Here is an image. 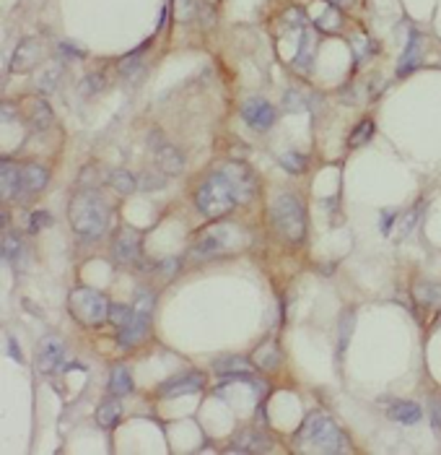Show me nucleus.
<instances>
[{
    "label": "nucleus",
    "mask_w": 441,
    "mask_h": 455,
    "mask_svg": "<svg viewBox=\"0 0 441 455\" xmlns=\"http://www.w3.org/2000/svg\"><path fill=\"white\" fill-rule=\"evenodd\" d=\"M246 245L244 229H239L234 224H216L211 229H205L197 242L192 245V258L205 260L216 258V255H226V252H237L239 248Z\"/></svg>",
    "instance_id": "2"
},
{
    "label": "nucleus",
    "mask_w": 441,
    "mask_h": 455,
    "mask_svg": "<svg viewBox=\"0 0 441 455\" xmlns=\"http://www.w3.org/2000/svg\"><path fill=\"white\" fill-rule=\"evenodd\" d=\"M153 305H156V300H153V294L148 292V289H140V292L136 294L133 309H136V312H140V315H151V312H153Z\"/></svg>",
    "instance_id": "31"
},
{
    "label": "nucleus",
    "mask_w": 441,
    "mask_h": 455,
    "mask_svg": "<svg viewBox=\"0 0 441 455\" xmlns=\"http://www.w3.org/2000/svg\"><path fill=\"white\" fill-rule=\"evenodd\" d=\"M272 222L289 242H301L306 237L304 203L294 196H278L272 200Z\"/></svg>",
    "instance_id": "5"
},
{
    "label": "nucleus",
    "mask_w": 441,
    "mask_h": 455,
    "mask_svg": "<svg viewBox=\"0 0 441 455\" xmlns=\"http://www.w3.org/2000/svg\"><path fill=\"white\" fill-rule=\"evenodd\" d=\"M50 222H52V216L47 214V211H34V214L29 216V232H39V229L47 226Z\"/></svg>",
    "instance_id": "39"
},
{
    "label": "nucleus",
    "mask_w": 441,
    "mask_h": 455,
    "mask_svg": "<svg viewBox=\"0 0 441 455\" xmlns=\"http://www.w3.org/2000/svg\"><path fill=\"white\" fill-rule=\"evenodd\" d=\"M218 172L229 180V185L234 188V193H237L239 203H246L249 198L255 196V190H257L255 174L249 172L244 164H226V167L218 169Z\"/></svg>",
    "instance_id": "7"
},
{
    "label": "nucleus",
    "mask_w": 441,
    "mask_h": 455,
    "mask_svg": "<svg viewBox=\"0 0 441 455\" xmlns=\"http://www.w3.org/2000/svg\"><path fill=\"white\" fill-rule=\"evenodd\" d=\"M110 185L125 196V193H133L138 188V180L130 172H125V169H114V172H110Z\"/></svg>",
    "instance_id": "24"
},
{
    "label": "nucleus",
    "mask_w": 441,
    "mask_h": 455,
    "mask_svg": "<svg viewBox=\"0 0 441 455\" xmlns=\"http://www.w3.org/2000/svg\"><path fill=\"white\" fill-rule=\"evenodd\" d=\"M421 47H423V39H421V34H418V32H410V44H407V50H405V55H402L400 68H397L400 76L410 73V70L421 63Z\"/></svg>",
    "instance_id": "18"
},
{
    "label": "nucleus",
    "mask_w": 441,
    "mask_h": 455,
    "mask_svg": "<svg viewBox=\"0 0 441 455\" xmlns=\"http://www.w3.org/2000/svg\"><path fill=\"white\" fill-rule=\"evenodd\" d=\"M203 375L197 372H190V375H182V378H174L169 383L162 385V395L164 398H177V395H190V393H197L203 387Z\"/></svg>",
    "instance_id": "12"
},
{
    "label": "nucleus",
    "mask_w": 441,
    "mask_h": 455,
    "mask_svg": "<svg viewBox=\"0 0 441 455\" xmlns=\"http://www.w3.org/2000/svg\"><path fill=\"white\" fill-rule=\"evenodd\" d=\"M143 185H145V190H156V188H162L164 185V180H159V177H143Z\"/></svg>",
    "instance_id": "42"
},
{
    "label": "nucleus",
    "mask_w": 441,
    "mask_h": 455,
    "mask_svg": "<svg viewBox=\"0 0 441 455\" xmlns=\"http://www.w3.org/2000/svg\"><path fill=\"white\" fill-rule=\"evenodd\" d=\"M102 89H104V76L102 73H91V76L84 78V84H81V94L93 96V94H99Z\"/></svg>",
    "instance_id": "33"
},
{
    "label": "nucleus",
    "mask_w": 441,
    "mask_h": 455,
    "mask_svg": "<svg viewBox=\"0 0 441 455\" xmlns=\"http://www.w3.org/2000/svg\"><path fill=\"white\" fill-rule=\"evenodd\" d=\"M148 44H151V42H145L140 50H136L133 55H128V58H122V63H119V73H122V76H130V73H136L138 65H140V60H143V52L148 50Z\"/></svg>",
    "instance_id": "30"
},
{
    "label": "nucleus",
    "mask_w": 441,
    "mask_h": 455,
    "mask_svg": "<svg viewBox=\"0 0 441 455\" xmlns=\"http://www.w3.org/2000/svg\"><path fill=\"white\" fill-rule=\"evenodd\" d=\"M32 122H34L37 130H44L52 125V110L47 102H34L32 107Z\"/></svg>",
    "instance_id": "27"
},
{
    "label": "nucleus",
    "mask_w": 441,
    "mask_h": 455,
    "mask_svg": "<svg viewBox=\"0 0 441 455\" xmlns=\"http://www.w3.org/2000/svg\"><path fill=\"white\" fill-rule=\"evenodd\" d=\"M174 16L179 21H190L195 16V0H174Z\"/></svg>",
    "instance_id": "35"
},
{
    "label": "nucleus",
    "mask_w": 441,
    "mask_h": 455,
    "mask_svg": "<svg viewBox=\"0 0 441 455\" xmlns=\"http://www.w3.org/2000/svg\"><path fill=\"white\" fill-rule=\"evenodd\" d=\"M8 349H11V357H13L16 361H21V354H18V346H16V341H13V338L8 341Z\"/></svg>",
    "instance_id": "45"
},
{
    "label": "nucleus",
    "mask_w": 441,
    "mask_h": 455,
    "mask_svg": "<svg viewBox=\"0 0 441 455\" xmlns=\"http://www.w3.org/2000/svg\"><path fill=\"white\" fill-rule=\"evenodd\" d=\"M130 318H133V307H125V305H112L110 307V320L114 326H128Z\"/></svg>",
    "instance_id": "34"
},
{
    "label": "nucleus",
    "mask_w": 441,
    "mask_h": 455,
    "mask_svg": "<svg viewBox=\"0 0 441 455\" xmlns=\"http://www.w3.org/2000/svg\"><path fill=\"white\" fill-rule=\"evenodd\" d=\"M350 331H353V315H345L343 318V323H340V349L338 352L343 354L345 352V346H348V341H350Z\"/></svg>",
    "instance_id": "37"
},
{
    "label": "nucleus",
    "mask_w": 441,
    "mask_h": 455,
    "mask_svg": "<svg viewBox=\"0 0 441 455\" xmlns=\"http://www.w3.org/2000/svg\"><path fill=\"white\" fill-rule=\"evenodd\" d=\"M39 60V42L37 39H24L18 44L13 58H11V70L13 73H26L34 68V63Z\"/></svg>",
    "instance_id": "13"
},
{
    "label": "nucleus",
    "mask_w": 441,
    "mask_h": 455,
    "mask_svg": "<svg viewBox=\"0 0 441 455\" xmlns=\"http://www.w3.org/2000/svg\"><path fill=\"white\" fill-rule=\"evenodd\" d=\"M21 252V242L13 234H3V260H13Z\"/></svg>",
    "instance_id": "36"
},
{
    "label": "nucleus",
    "mask_w": 441,
    "mask_h": 455,
    "mask_svg": "<svg viewBox=\"0 0 441 455\" xmlns=\"http://www.w3.org/2000/svg\"><path fill=\"white\" fill-rule=\"evenodd\" d=\"M231 453L237 450V453H252V450H268V445H265L263 435H257V432H242L237 440V445L229 447Z\"/></svg>",
    "instance_id": "22"
},
{
    "label": "nucleus",
    "mask_w": 441,
    "mask_h": 455,
    "mask_svg": "<svg viewBox=\"0 0 441 455\" xmlns=\"http://www.w3.org/2000/svg\"><path fill=\"white\" fill-rule=\"evenodd\" d=\"M60 76H62V68H60V63H52V65H47V70H44L42 76H39V91H44V94H50V91H55V86H58Z\"/></svg>",
    "instance_id": "25"
},
{
    "label": "nucleus",
    "mask_w": 441,
    "mask_h": 455,
    "mask_svg": "<svg viewBox=\"0 0 441 455\" xmlns=\"http://www.w3.org/2000/svg\"><path fill=\"white\" fill-rule=\"evenodd\" d=\"M65 359V349L60 344L58 338H42L39 346H37V369H39V375H52V372H58L60 364Z\"/></svg>",
    "instance_id": "8"
},
{
    "label": "nucleus",
    "mask_w": 441,
    "mask_h": 455,
    "mask_svg": "<svg viewBox=\"0 0 441 455\" xmlns=\"http://www.w3.org/2000/svg\"><path fill=\"white\" fill-rule=\"evenodd\" d=\"M110 390L114 395H128L133 390V378L128 367H114L110 378Z\"/></svg>",
    "instance_id": "23"
},
{
    "label": "nucleus",
    "mask_w": 441,
    "mask_h": 455,
    "mask_svg": "<svg viewBox=\"0 0 441 455\" xmlns=\"http://www.w3.org/2000/svg\"><path fill=\"white\" fill-rule=\"evenodd\" d=\"M237 193L234 188L229 185V180L223 177L220 172H216L213 177L197 188V208L203 211L205 216H211V219H220V216H226L231 208L237 206Z\"/></svg>",
    "instance_id": "4"
},
{
    "label": "nucleus",
    "mask_w": 441,
    "mask_h": 455,
    "mask_svg": "<svg viewBox=\"0 0 441 455\" xmlns=\"http://www.w3.org/2000/svg\"><path fill=\"white\" fill-rule=\"evenodd\" d=\"M119 416H122V406H119L117 398L104 401V404L96 409V421H99V427H104V430H114Z\"/></svg>",
    "instance_id": "20"
},
{
    "label": "nucleus",
    "mask_w": 441,
    "mask_h": 455,
    "mask_svg": "<svg viewBox=\"0 0 441 455\" xmlns=\"http://www.w3.org/2000/svg\"><path fill=\"white\" fill-rule=\"evenodd\" d=\"M413 294H416V300L421 302V305H428V307H433V305H441V283L421 281V283H416Z\"/></svg>",
    "instance_id": "21"
},
{
    "label": "nucleus",
    "mask_w": 441,
    "mask_h": 455,
    "mask_svg": "<svg viewBox=\"0 0 441 455\" xmlns=\"http://www.w3.org/2000/svg\"><path fill=\"white\" fill-rule=\"evenodd\" d=\"M162 268H164V276H174L179 268V260H166V263H162Z\"/></svg>",
    "instance_id": "43"
},
{
    "label": "nucleus",
    "mask_w": 441,
    "mask_h": 455,
    "mask_svg": "<svg viewBox=\"0 0 441 455\" xmlns=\"http://www.w3.org/2000/svg\"><path fill=\"white\" fill-rule=\"evenodd\" d=\"M110 302L102 292L93 289H76L68 297V309L70 315L81 323V326H99L110 318Z\"/></svg>",
    "instance_id": "6"
},
{
    "label": "nucleus",
    "mask_w": 441,
    "mask_h": 455,
    "mask_svg": "<svg viewBox=\"0 0 441 455\" xmlns=\"http://www.w3.org/2000/svg\"><path fill=\"white\" fill-rule=\"evenodd\" d=\"M416 219H418V211H413V214H407L405 219H402V224H400L397 229H400V237H405L410 229H413V224H416Z\"/></svg>",
    "instance_id": "41"
},
{
    "label": "nucleus",
    "mask_w": 441,
    "mask_h": 455,
    "mask_svg": "<svg viewBox=\"0 0 441 455\" xmlns=\"http://www.w3.org/2000/svg\"><path fill=\"white\" fill-rule=\"evenodd\" d=\"M47 185V172H44L39 164H29L21 167V188L29 193H39Z\"/></svg>",
    "instance_id": "19"
},
{
    "label": "nucleus",
    "mask_w": 441,
    "mask_h": 455,
    "mask_svg": "<svg viewBox=\"0 0 441 455\" xmlns=\"http://www.w3.org/2000/svg\"><path fill=\"white\" fill-rule=\"evenodd\" d=\"M371 133H374V122L371 120H364L361 125H358L353 133H350V138H348V146L350 148H358V146H364L366 141L371 138Z\"/></svg>",
    "instance_id": "28"
},
{
    "label": "nucleus",
    "mask_w": 441,
    "mask_h": 455,
    "mask_svg": "<svg viewBox=\"0 0 441 455\" xmlns=\"http://www.w3.org/2000/svg\"><path fill=\"white\" fill-rule=\"evenodd\" d=\"M327 3H330L332 8H348L353 0H327Z\"/></svg>",
    "instance_id": "44"
},
{
    "label": "nucleus",
    "mask_w": 441,
    "mask_h": 455,
    "mask_svg": "<svg viewBox=\"0 0 441 455\" xmlns=\"http://www.w3.org/2000/svg\"><path fill=\"white\" fill-rule=\"evenodd\" d=\"M242 117H244L252 128L257 130H268L275 120V110L265 99H249V102L242 107Z\"/></svg>",
    "instance_id": "10"
},
{
    "label": "nucleus",
    "mask_w": 441,
    "mask_h": 455,
    "mask_svg": "<svg viewBox=\"0 0 441 455\" xmlns=\"http://www.w3.org/2000/svg\"><path fill=\"white\" fill-rule=\"evenodd\" d=\"M138 252H140V234L136 229H122L117 234V240H114V258H117V263L130 266L138 258Z\"/></svg>",
    "instance_id": "11"
},
{
    "label": "nucleus",
    "mask_w": 441,
    "mask_h": 455,
    "mask_svg": "<svg viewBox=\"0 0 441 455\" xmlns=\"http://www.w3.org/2000/svg\"><path fill=\"white\" fill-rule=\"evenodd\" d=\"M298 437H301V445L309 450H320V453H343L345 450L343 432L324 414H309Z\"/></svg>",
    "instance_id": "3"
},
{
    "label": "nucleus",
    "mask_w": 441,
    "mask_h": 455,
    "mask_svg": "<svg viewBox=\"0 0 441 455\" xmlns=\"http://www.w3.org/2000/svg\"><path fill=\"white\" fill-rule=\"evenodd\" d=\"M280 164L286 167V172H291V174H301L306 169V156H301V154H283V159H280Z\"/></svg>",
    "instance_id": "32"
},
{
    "label": "nucleus",
    "mask_w": 441,
    "mask_h": 455,
    "mask_svg": "<svg viewBox=\"0 0 441 455\" xmlns=\"http://www.w3.org/2000/svg\"><path fill=\"white\" fill-rule=\"evenodd\" d=\"M18 190H21V169L3 162V167H0V193H3V198H13Z\"/></svg>",
    "instance_id": "17"
},
{
    "label": "nucleus",
    "mask_w": 441,
    "mask_h": 455,
    "mask_svg": "<svg viewBox=\"0 0 441 455\" xmlns=\"http://www.w3.org/2000/svg\"><path fill=\"white\" fill-rule=\"evenodd\" d=\"M421 406L418 404H410V401H397V404H392L390 409V419L397 421V424H418L421 421Z\"/></svg>",
    "instance_id": "16"
},
{
    "label": "nucleus",
    "mask_w": 441,
    "mask_h": 455,
    "mask_svg": "<svg viewBox=\"0 0 441 455\" xmlns=\"http://www.w3.org/2000/svg\"><path fill=\"white\" fill-rule=\"evenodd\" d=\"M317 26H320V29H324V32H338V29H340V13H338V11L324 13V16L317 21Z\"/></svg>",
    "instance_id": "38"
},
{
    "label": "nucleus",
    "mask_w": 441,
    "mask_h": 455,
    "mask_svg": "<svg viewBox=\"0 0 441 455\" xmlns=\"http://www.w3.org/2000/svg\"><path fill=\"white\" fill-rule=\"evenodd\" d=\"M255 364H260L263 369H272L278 364V346L275 344H265L255 352Z\"/></svg>",
    "instance_id": "26"
},
{
    "label": "nucleus",
    "mask_w": 441,
    "mask_h": 455,
    "mask_svg": "<svg viewBox=\"0 0 441 455\" xmlns=\"http://www.w3.org/2000/svg\"><path fill=\"white\" fill-rule=\"evenodd\" d=\"M148 328H151V315H140V312L133 309L130 323L119 328V335H117L119 346H122V349H133V346H138L145 335H148Z\"/></svg>",
    "instance_id": "9"
},
{
    "label": "nucleus",
    "mask_w": 441,
    "mask_h": 455,
    "mask_svg": "<svg viewBox=\"0 0 441 455\" xmlns=\"http://www.w3.org/2000/svg\"><path fill=\"white\" fill-rule=\"evenodd\" d=\"M153 151H156V162H159L164 174H179L185 169V156H182V151H179L177 146H171V143H159Z\"/></svg>",
    "instance_id": "14"
},
{
    "label": "nucleus",
    "mask_w": 441,
    "mask_h": 455,
    "mask_svg": "<svg viewBox=\"0 0 441 455\" xmlns=\"http://www.w3.org/2000/svg\"><path fill=\"white\" fill-rule=\"evenodd\" d=\"M312 50H314V34L312 32H306V34L301 37V47H298V55H296L298 68H306V65L312 63Z\"/></svg>",
    "instance_id": "29"
},
{
    "label": "nucleus",
    "mask_w": 441,
    "mask_h": 455,
    "mask_svg": "<svg viewBox=\"0 0 441 455\" xmlns=\"http://www.w3.org/2000/svg\"><path fill=\"white\" fill-rule=\"evenodd\" d=\"M70 224L84 240H99L110 226V208L99 193L84 188L70 200Z\"/></svg>",
    "instance_id": "1"
},
{
    "label": "nucleus",
    "mask_w": 441,
    "mask_h": 455,
    "mask_svg": "<svg viewBox=\"0 0 441 455\" xmlns=\"http://www.w3.org/2000/svg\"><path fill=\"white\" fill-rule=\"evenodd\" d=\"M428 411H431V427H433V435L441 440V404L439 401H431L428 404Z\"/></svg>",
    "instance_id": "40"
},
{
    "label": "nucleus",
    "mask_w": 441,
    "mask_h": 455,
    "mask_svg": "<svg viewBox=\"0 0 441 455\" xmlns=\"http://www.w3.org/2000/svg\"><path fill=\"white\" fill-rule=\"evenodd\" d=\"M213 369L218 372L220 378H242V380H249L246 375L252 372V364L242 357H223V359L213 361Z\"/></svg>",
    "instance_id": "15"
}]
</instances>
